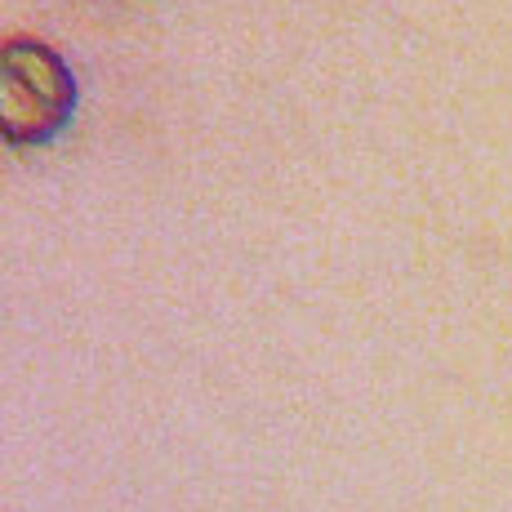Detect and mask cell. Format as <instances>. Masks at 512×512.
<instances>
[{
  "label": "cell",
  "mask_w": 512,
  "mask_h": 512,
  "mask_svg": "<svg viewBox=\"0 0 512 512\" xmlns=\"http://www.w3.org/2000/svg\"><path fill=\"white\" fill-rule=\"evenodd\" d=\"M76 107V76L36 36H9L0 54V134L14 147L49 143Z\"/></svg>",
  "instance_id": "cell-1"
}]
</instances>
